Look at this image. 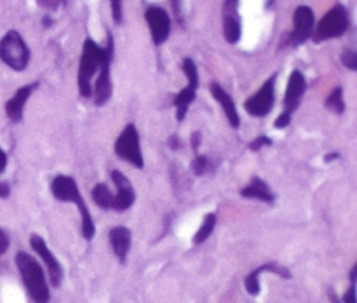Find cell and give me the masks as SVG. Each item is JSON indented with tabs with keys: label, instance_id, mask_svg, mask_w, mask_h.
Instances as JSON below:
<instances>
[{
	"label": "cell",
	"instance_id": "603a6c76",
	"mask_svg": "<svg viewBox=\"0 0 357 303\" xmlns=\"http://www.w3.org/2000/svg\"><path fill=\"white\" fill-rule=\"evenodd\" d=\"M326 108L335 111L337 115H342L345 111V101H344V89L342 87H335L326 98Z\"/></svg>",
	"mask_w": 357,
	"mask_h": 303
},
{
	"label": "cell",
	"instance_id": "9c48e42d",
	"mask_svg": "<svg viewBox=\"0 0 357 303\" xmlns=\"http://www.w3.org/2000/svg\"><path fill=\"white\" fill-rule=\"evenodd\" d=\"M275 73L265 80L264 86L257 91L251 98L244 101V108L253 117H265L271 114L275 101Z\"/></svg>",
	"mask_w": 357,
	"mask_h": 303
},
{
	"label": "cell",
	"instance_id": "5bb4252c",
	"mask_svg": "<svg viewBox=\"0 0 357 303\" xmlns=\"http://www.w3.org/2000/svg\"><path fill=\"white\" fill-rule=\"evenodd\" d=\"M110 63H112V58H107L103 63H101L100 70H98V79L96 82H94L93 93H91V96H93L94 103H96L98 107H103L112 96Z\"/></svg>",
	"mask_w": 357,
	"mask_h": 303
},
{
	"label": "cell",
	"instance_id": "d4e9b609",
	"mask_svg": "<svg viewBox=\"0 0 357 303\" xmlns=\"http://www.w3.org/2000/svg\"><path fill=\"white\" fill-rule=\"evenodd\" d=\"M356 277H357V265H354L351 272V288L344 295V300L342 303H356Z\"/></svg>",
	"mask_w": 357,
	"mask_h": 303
},
{
	"label": "cell",
	"instance_id": "7402d4cb",
	"mask_svg": "<svg viewBox=\"0 0 357 303\" xmlns=\"http://www.w3.org/2000/svg\"><path fill=\"white\" fill-rule=\"evenodd\" d=\"M215 226H216V215H215V212H208V215L204 216V219H202L201 228H199L197 233H195L194 244L204 242V240L208 239V237L213 233Z\"/></svg>",
	"mask_w": 357,
	"mask_h": 303
},
{
	"label": "cell",
	"instance_id": "9a60e30c",
	"mask_svg": "<svg viewBox=\"0 0 357 303\" xmlns=\"http://www.w3.org/2000/svg\"><path fill=\"white\" fill-rule=\"evenodd\" d=\"M38 87V84H28V86L20 87L16 91L13 98L6 103V115L10 118L13 122H20L23 118V111H24V104H26L28 98L31 96L35 89Z\"/></svg>",
	"mask_w": 357,
	"mask_h": 303
},
{
	"label": "cell",
	"instance_id": "ac0fdd59",
	"mask_svg": "<svg viewBox=\"0 0 357 303\" xmlns=\"http://www.w3.org/2000/svg\"><path fill=\"white\" fill-rule=\"evenodd\" d=\"M211 94L213 98L222 104L223 111H225L227 118H229V124L232 125V127H239L241 118H239V114H237V108H236V103H234L232 96H230V94L216 82L211 84Z\"/></svg>",
	"mask_w": 357,
	"mask_h": 303
},
{
	"label": "cell",
	"instance_id": "f546056e",
	"mask_svg": "<svg viewBox=\"0 0 357 303\" xmlns=\"http://www.w3.org/2000/svg\"><path fill=\"white\" fill-rule=\"evenodd\" d=\"M237 6H239V0H225L223 13H237Z\"/></svg>",
	"mask_w": 357,
	"mask_h": 303
},
{
	"label": "cell",
	"instance_id": "cb8c5ba5",
	"mask_svg": "<svg viewBox=\"0 0 357 303\" xmlns=\"http://www.w3.org/2000/svg\"><path fill=\"white\" fill-rule=\"evenodd\" d=\"M192 171H194V174H197V176H202V174H206L209 171V159L206 155H197L195 157V160L192 162Z\"/></svg>",
	"mask_w": 357,
	"mask_h": 303
},
{
	"label": "cell",
	"instance_id": "1f68e13d",
	"mask_svg": "<svg viewBox=\"0 0 357 303\" xmlns=\"http://www.w3.org/2000/svg\"><path fill=\"white\" fill-rule=\"evenodd\" d=\"M6 167H7V155H6V152L0 148V174L6 171Z\"/></svg>",
	"mask_w": 357,
	"mask_h": 303
},
{
	"label": "cell",
	"instance_id": "ffe728a7",
	"mask_svg": "<svg viewBox=\"0 0 357 303\" xmlns=\"http://www.w3.org/2000/svg\"><path fill=\"white\" fill-rule=\"evenodd\" d=\"M241 16L239 13H223V33L229 44H237L241 38Z\"/></svg>",
	"mask_w": 357,
	"mask_h": 303
},
{
	"label": "cell",
	"instance_id": "d6986e66",
	"mask_svg": "<svg viewBox=\"0 0 357 303\" xmlns=\"http://www.w3.org/2000/svg\"><path fill=\"white\" fill-rule=\"evenodd\" d=\"M241 195L246 199H257V201L267 202V204H272V202L275 201L274 192H272L271 187L258 176H255L253 180L241 190Z\"/></svg>",
	"mask_w": 357,
	"mask_h": 303
},
{
	"label": "cell",
	"instance_id": "e575fe53",
	"mask_svg": "<svg viewBox=\"0 0 357 303\" xmlns=\"http://www.w3.org/2000/svg\"><path fill=\"white\" fill-rule=\"evenodd\" d=\"M199 141H201V134H199V132H194V139H192V148L197 150L199 148Z\"/></svg>",
	"mask_w": 357,
	"mask_h": 303
},
{
	"label": "cell",
	"instance_id": "8d00e7d4",
	"mask_svg": "<svg viewBox=\"0 0 357 303\" xmlns=\"http://www.w3.org/2000/svg\"><path fill=\"white\" fill-rule=\"evenodd\" d=\"M330 300H331V303H342L340 300H338V296L335 295L333 289H330Z\"/></svg>",
	"mask_w": 357,
	"mask_h": 303
},
{
	"label": "cell",
	"instance_id": "83f0119b",
	"mask_svg": "<svg viewBox=\"0 0 357 303\" xmlns=\"http://www.w3.org/2000/svg\"><path fill=\"white\" fill-rule=\"evenodd\" d=\"M112 2V16L117 24L122 23V0H110Z\"/></svg>",
	"mask_w": 357,
	"mask_h": 303
},
{
	"label": "cell",
	"instance_id": "ba28073f",
	"mask_svg": "<svg viewBox=\"0 0 357 303\" xmlns=\"http://www.w3.org/2000/svg\"><path fill=\"white\" fill-rule=\"evenodd\" d=\"M183 68L185 75H187V86L180 91V93L174 96V108H176V118L178 121H183L185 115H187L188 107H190L192 101L195 100V94H197L199 87V72L197 66H195L194 59L185 58L183 59Z\"/></svg>",
	"mask_w": 357,
	"mask_h": 303
},
{
	"label": "cell",
	"instance_id": "30bf717a",
	"mask_svg": "<svg viewBox=\"0 0 357 303\" xmlns=\"http://www.w3.org/2000/svg\"><path fill=\"white\" fill-rule=\"evenodd\" d=\"M145 20L150 26V33H152V40L155 45H160L162 42L167 40L171 31V20L167 16L166 10L162 7L150 6L145 10Z\"/></svg>",
	"mask_w": 357,
	"mask_h": 303
},
{
	"label": "cell",
	"instance_id": "f1b7e54d",
	"mask_svg": "<svg viewBox=\"0 0 357 303\" xmlns=\"http://www.w3.org/2000/svg\"><path fill=\"white\" fill-rule=\"evenodd\" d=\"M44 9H58L59 3H63L65 0H37Z\"/></svg>",
	"mask_w": 357,
	"mask_h": 303
},
{
	"label": "cell",
	"instance_id": "4316f807",
	"mask_svg": "<svg viewBox=\"0 0 357 303\" xmlns=\"http://www.w3.org/2000/svg\"><path fill=\"white\" fill-rule=\"evenodd\" d=\"M272 139L268 138V136H265V134H260L258 136L257 139H253V141L250 143V148L253 150V152H257V150H260V148H264V146H268V145H272Z\"/></svg>",
	"mask_w": 357,
	"mask_h": 303
},
{
	"label": "cell",
	"instance_id": "6da1fadb",
	"mask_svg": "<svg viewBox=\"0 0 357 303\" xmlns=\"http://www.w3.org/2000/svg\"><path fill=\"white\" fill-rule=\"evenodd\" d=\"M114 56V40L108 35L107 47H100L93 38H87L84 42L82 58L79 65V75H77V84H79V93L84 98H89L93 93V75L98 73L101 63L107 58Z\"/></svg>",
	"mask_w": 357,
	"mask_h": 303
},
{
	"label": "cell",
	"instance_id": "277c9868",
	"mask_svg": "<svg viewBox=\"0 0 357 303\" xmlns=\"http://www.w3.org/2000/svg\"><path fill=\"white\" fill-rule=\"evenodd\" d=\"M0 59L9 68L16 70V72H23L28 66V61H30V49H28L26 42L23 40V37L16 30H10L0 40Z\"/></svg>",
	"mask_w": 357,
	"mask_h": 303
},
{
	"label": "cell",
	"instance_id": "8992f818",
	"mask_svg": "<svg viewBox=\"0 0 357 303\" xmlns=\"http://www.w3.org/2000/svg\"><path fill=\"white\" fill-rule=\"evenodd\" d=\"M115 153H117L119 159L126 160V162L138 167V169H143L145 160H143L142 143H139L138 129H136L135 124H128L122 129L117 141H115Z\"/></svg>",
	"mask_w": 357,
	"mask_h": 303
},
{
	"label": "cell",
	"instance_id": "4fadbf2b",
	"mask_svg": "<svg viewBox=\"0 0 357 303\" xmlns=\"http://www.w3.org/2000/svg\"><path fill=\"white\" fill-rule=\"evenodd\" d=\"M112 180L117 187V194L114 197V209L115 211H128L135 204V188L121 171H112Z\"/></svg>",
	"mask_w": 357,
	"mask_h": 303
},
{
	"label": "cell",
	"instance_id": "7a4b0ae2",
	"mask_svg": "<svg viewBox=\"0 0 357 303\" xmlns=\"http://www.w3.org/2000/svg\"><path fill=\"white\" fill-rule=\"evenodd\" d=\"M51 194L54 195L58 201L63 202H73V204L79 208L80 216H82V235L86 240H91L96 233V226H94L93 218H91V212L87 209L86 202H84L82 195H80L79 187H77V181L72 176H65V174H59L54 180L51 181Z\"/></svg>",
	"mask_w": 357,
	"mask_h": 303
},
{
	"label": "cell",
	"instance_id": "836d02e7",
	"mask_svg": "<svg viewBox=\"0 0 357 303\" xmlns=\"http://www.w3.org/2000/svg\"><path fill=\"white\" fill-rule=\"evenodd\" d=\"M10 188L7 183H0V197H9Z\"/></svg>",
	"mask_w": 357,
	"mask_h": 303
},
{
	"label": "cell",
	"instance_id": "2e32d148",
	"mask_svg": "<svg viewBox=\"0 0 357 303\" xmlns=\"http://www.w3.org/2000/svg\"><path fill=\"white\" fill-rule=\"evenodd\" d=\"M264 272H275V274L281 275V277L291 279V272H289L288 268L281 267V265H278V263L261 265V267L255 268V270L251 272V274L248 275L246 279H244V286H246V291L250 293L251 296H257L258 293H260V274H264Z\"/></svg>",
	"mask_w": 357,
	"mask_h": 303
},
{
	"label": "cell",
	"instance_id": "52a82bcc",
	"mask_svg": "<svg viewBox=\"0 0 357 303\" xmlns=\"http://www.w3.org/2000/svg\"><path fill=\"white\" fill-rule=\"evenodd\" d=\"M349 13L344 6H335L333 9L328 10L319 21L314 33V40L323 42L330 40V38H338L347 31L349 28Z\"/></svg>",
	"mask_w": 357,
	"mask_h": 303
},
{
	"label": "cell",
	"instance_id": "e0dca14e",
	"mask_svg": "<svg viewBox=\"0 0 357 303\" xmlns=\"http://www.w3.org/2000/svg\"><path fill=\"white\" fill-rule=\"evenodd\" d=\"M108 237H110V244L115 256L119 258L121 263H124L129 249H131V230L128 226H114L110 233H108Z\"/></svg>",
	"mask_w": 357,
	"mask_h": 303
},
{
	"label": "cell",
	"instance_id": "3957f363",
	"mask_svg": "<svg viewBox=\"0 0 357 303\" xmlns=\"http://www.w3.org/2000/svg\"><path fill=\"white\" fill-rule=\"evenodd\" d=\"M16 265L30 298L35 303H49V298H51L49 284L45 281L44 270L37 263V260L28 253H24V251H20L16 254Z\"/></svg>",
	"mask_w": 357,
	"mask_h": 303
},
{
	"label": "cell",
	"instance_id": "4dcf8cb0",
	"mask_svg": "<svg viewBox=\"0 0 357 303\" xmlns=\"http://www.w3.org/2000/svg\"><path fill=\"white\" fill-rule=\"evenodd\" d=\"M7 247H9V239H7L6 232H3V230L0 228V254L6 253Z\"/></svg>",
	"mask_w": 357,
	"mask_h": 303
},
{
	"label": "cell",
	"instance_id": "484cf974",
	"mask_svg": "<svg viewBox=\"0 0 357 303\" xmlns=\"http://www.w3.org/2000/svg\"><path fill=\"white\" fill-rule=\"evenodd\" d=\"M342 63H344V65L347 66L349 70H357V54H356V51H352V49H347V51H344V54H342Z\"/></svg>",
	"mask_w": 357,
	"mask_h": 303
},
{
	"label": "cell",
	"instance_id": "5b68a950",
	"mask_svg": "<svg viewBox=\"0 0 357 303\" xmlns=\"http://www.w3.org/2000/svg\"><path fill=\"white\" fill-rule=\"evenodd\" d=\"M305 89H307V80L305 77H303V73L300 72V70H293L291 75H289L288 86H286L284 101H282V114L279 115L278 121H275V127L282 129L291 122L293 111L298 108L300 100H302Z\"/></svg>",
	"mask_w": 357,
	"mask_h": 303
},
{
	"label": "cell",
	"instance_id": "d590c367",
	"mask_svg": "<svg viewBox=\"0 0 357 303\" xmlns=\"http://www.w3.org/2000/svg\"><path fill=\"white\" fill-rule=\"evenodd\" d=\"M169 143H171V146H173V150H176L178 146H180V141H178V138H176V136H171Z\"/></svg>",
	"mask_w": 357,
	"mask_h": 303
},
{
	"label": "cell",
	"instance_id": "7c38bea8",
	"mask_svg": "<svg viewBox=\"0 0 357 303\" xmlns=\"http://www.w3.org/2000/svg\"><path fill=\"white\" fill-rule=\"evenodd\" d=\"M30 244H31V249H33L35 253L44 260L45 267H47V272H49V277H51V284L54 286V288H58V286L61 284V279H63V268L61 265H59V261L56 260L54 254L51 253V249L47 247L45 240L42 239L40 235H37V233H33V235L30 237Z\"/></svg>",
	"mask_w": 357,
	"mask_h": 303
},
{
	"label": "cell",
	"instance_id": "8fae6325",
	"mask_svg": "<svg viewBox=\"0 0 357 303\" xmlns=\"http://www.w3.org/2000/svg\"><path fill=\"white\" fill-rule=\"evenodd\" d=\"M314 10L309 6H300L296 7L295 16H293V28L291 35H289V44L291 45H300L307 40V38L312 35L314 31Z\"/></svg>",
	"mask_w": 357,
	"mask_h": 303
},
{
	"label": "cell",
	"instance_id": "44dd1931",
	"mask_svg": "<svg viewBox=\"0 0 357 303\" xmlns=\"http://www.w3.org/2000/svg\"><path fill=\"white\" fill-rule=\"evenodd\" d=\"M93 195V201L100 205L101 209H114V197L115 194H112L110 188L105 183H98L96 187L91 192Z\"/></svg>",
	"mask_w": 357,
	"mask_h": 303
},
{
	"label": "cell",
	"instance_id": "d6a6232c",
	"mask_svg": "<svg viewBox=\"0 0 357 303\" xmlns=\"http://www.w3.org/2000/svg\"><path fill=\"white\" fill-rule=\"evenodd\" d=\"M173 2V9L176 13V17L181 21V0H171Z\"/></svg>",
	"mask_w": 357,
	"mask_h": 303
}]
</instances>
